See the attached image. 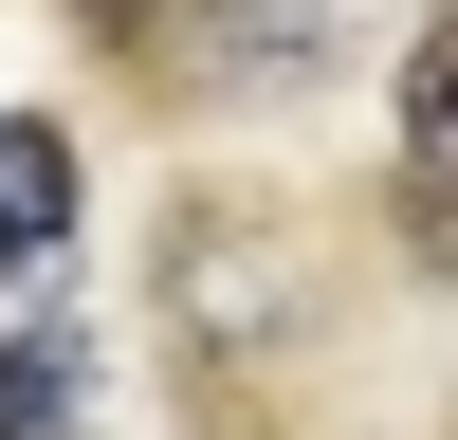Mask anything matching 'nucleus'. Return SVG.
<instances>
[{
	"label": "nucleus",
	"instance_id": "f257e3e1",
	"mask_svg": "<svg viewBox=\"0 0 458 440\" xmlns=\"http://www.w3.org/2000/svg\"><path fill=\"white\" fill-rule=\"evenodd\" d=\"M147 293H165V349L202 367L220 422H257V367L312 330V257H293V220L257 183H183L165 239H147Z\"/></svg>",
	"mask_w": 458,
	"mask_h": 440
},
{
	"label": "nucleus",
	"instance_id": "f03ea898",
	"mask_svg": "<svg viewBox=\"0 0 458 440\" xmlns=\"http://www.w3.org/2000/svg\"><path fill=\"white\" fill-rule=\"evenodd\" d=\"M330 55H349V0H183V19L147 37V73L202 92V110H276V92H312Z\"/></svg>",
	"mask_w": 458,
	"mask_h": 440
},
{
	"label": "nucleus",
	"instance_id": "7ed1b4c3",
	"mask_svg": "<svg viewBox=\"0 0 458 440\" xmlns=\"http://www.w3.org/2000/svg\"><path fill=\"white\" fill-rule=\"evenodd\" d=\"M0 257H19V275L73 257V129L55 110H0Z\"/></svg>",
	"mask_w": 458,
	"mask_h": 440
},
{
	"label": "nucleus",
	"instance_id": "20e7f679",
	"mask_svg": "<svg viewBox=\"0 0 458 440\" xmlns=\"http://www.w3.org/2000/svg\"><path fill=\"white\" fill-rule=\"evenodd\" d=\"M0 440H92V385H73L55 330H19V349H0Z\"/></svg>",
	"mask_w": 458,
	"mask_h": 440
},
{
	"label": "nucleus",
	"instance_id": "39448f33",
	"mask_svg": "<svg viewBox=\"0 0 458 440\" xmlns=\"http://www.w3.org/2000/svg\"><path fill=\"white\" fill-rule=\"evenodd\" d=\"M403 147H422V165L458 183V0H440L422 37H403Z\"/></svg>",
	"mask_w": 458,
	"mask_h": 440
},
{
	"label": "nucleus",
	"instance_id": "423d86ee",
	"mask_svg": "<svg viewBox=\"0 0 458 440\" xmlns=\"http://www.w3.org/2000/svg\"><path fill=\"white\" fill-rule=\"evenodd\" d=\"M55 19H73V37H92V55H129V73H147V37H165V19H183V0H55Z\"/></svg>",
	"mask_w": 458,
	"mask_h": 440
}]
</instances>
